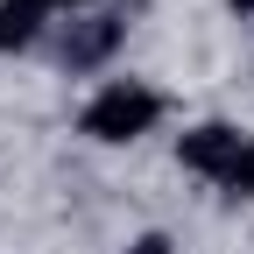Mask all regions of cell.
<instances>
[{"instance_id":"277c9868","label":"cell","mask_w":254,"mask_h":254,"mask_svg":"<svg viewBox=\"0 0 254 254\" xmlns=\"http://www.w3.org/2000/svg\"><path fill=\"white\" fill-rule=\"evenodd\" d=\"M43 21H50V7H43V0H0V57L28 50V43L43 36Z\"/></svg>"},{"instance_id":"8992f818","label":"cell","mask_w":254,"mask_h":254,"mask_svg":"<svg viewBox=\"0 0 254 254\" xmlns=\"http://www.w3.org/2000/svg\"><path fill=\"white\" fill-rule=\"evenodd\" d=\"M120 254H177V247H170V233H141V240H127Z\"/></svg>"},{"instance_id":"6da1fadb","label":"cell","mask_w":254,"mask_h":254,"mask_svg":"<svg viewBox=\"0 0 254 254\" xmlns=\"http://www.w3.org/2000/svg\"><path fill=\"white\" fill-rule=\"evenodd\" d=\"M163 92H155L148 78H106L92 99L78 106V134L99 141V148H134L141 134H155L163 127Z\"/></svg>"},{"instance_id":"7a4b0ae2","label":"cell","mask_w":254,"mask_h":254,"mask_svg":"<svg viewBox=\"0 0 254 254\" xmlns=\"http://www.w3.org/2000/svg\"><path fill=\"white\" fill-rule=\"evenodd\" d=\"M240 155H247V134H240L233 120H198V127H184V134H177V163H184L190 177L219 184V190L233 184Z\"/></svg>"},{"instance_id":"ba28073f","label":"cell","mask_w":254,"mask_h":254,"mask_svg":"<svg viewBox=\"0 0 254 254\" xmlns=\"http://www.w3.org/2000/svg\"><path fill=\"white\" fill-rule=\"evenodd\" d=\"M226 7H233V14H254V0H226Z\"/></svg>"},{"instance_id":"5b68a950","label":"cell","mask_w":254,"mask_h":254,"mask_svg":"<svg viewBox=\"0 0 254 254\" xmlns=\"http://www.w3.org/2000/svg\"><path fill=\"white\" fill-rule=\"evenodd\" d=\"M233 198H254V134H247V155H240V170H233Z\"/></svg>"},{"instance_id":"52a82bcc","label":"cell","mask_w":254,"mask_h":254,"mask_svg":"<svg viewBox=\"0 0 254 254\" xmlns=\"http://www.w3.org/2000/svg\"><path fill=\"white\" fill-rule=\"evenodd\" d=\"M43 7H64V14H85V7H99V0H43Z\"/></svg>"},{"instance_id":"3957f363","label":"cell","mask_w":254,"mask_h":254,"mask_svg":"<svg viewBox=\"0 0 254 254\" xmlns=\"http://www.w3.org/2000/svg\"><path fill=\"white\" fill-rule=\"evenodd\" d=\"M120 36H127V21L120 14H85V21H71V36H64V71H92V64H106L113 50H120Z\"/></svg>"}]
</instances>
